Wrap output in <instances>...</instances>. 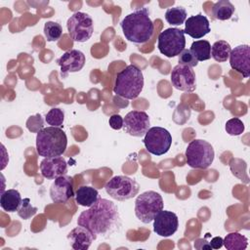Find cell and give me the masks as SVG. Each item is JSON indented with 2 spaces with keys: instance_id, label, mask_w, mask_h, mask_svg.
Wrapping results in <instances>:
<instances>
[{
  "instance_id": "cell-1",
  "label": "cell",
  "mask_w": 250,
  "mask_h": 250,
  "mask_svg": "<svg viewBox=\"0 0 250 250\" xmlns=\"http://www.w3.org/2000/svg\"><path fill=\"white\" fill-rule=\"evenodd\" d=\"M77 225L89 229L96 237L98 234L107 235L119 227L120 214L112 201L100 197L92 206L80 213Z\"/></svg>"
},
{
  "instance_id": "cell-2",
  "label": "cell",
  "mask_w": 250,
  "mask_h": 250,
  "mask_svg": "<svg viewBox=\"0 0 250 250\" xmlns=\"http://www.w3.org/2000/svg\"><path fill=\"white\" fill-rule=\"evenodd\" d=\"M120 26L125 38L136 44L147 42L154 32V24L146 8L138 9L127 15L120 22Z\"/></svg>"
},
{
  "instance_id": "cell-3",
  "label": "cell",
  "mask_w": 250,
  "mask_h": 250,
  "mask_svg": "<svg viewBox=\"0 0 250 250\" xmlns=\"http://www.w3.org/2000/svg\"><path fill=\"white\" fill-rule=\"evenodd\" d=\"M67 137L60 127H45L36 135V151L39 156L55 157L64 153Z\"/></svg>"
},
{
  "instance_id": "cell-4",
  "label": "cell",
  "mask_w": 250,
  "mask_h": 250,
  "mask_svg": "<svg viewBox=\"0 0 250 250\" xmlns=\"http://www.w3.org/2000/svg\"><path fill=\"white\" fill-rule=\"evenodd\" d=\"M144 88V75L135 64L127 65L117 73L113 92L124 99L134 100L139 97Z\"/></svg>"
},
{
  "instance_id": "cell-5",
  "label": "cell",
  "mask_w": 250,
  "mask_h": 250,
  "mask_svg": "<svg viewBox=\"0 0 250 250\" xmlns=\"http://www.w3.org/2000/svg\"><path fill=\"white\" fill-rule=\"evenodd\" d=\"M162 196L154 191L147 190L136 198L135 201V214L136 217L144 224H149L153 221L154 217L163 210Z\"/></svg>"
},
{
  "instance_id": "cell-6",
  "label": "cell",
  "mask_w": 250,
  "mask_h": 250,
  "mask_svg": "<svg viewBox=\"0 0 250 250\" xmlns=\"http://www.w3.org/2000/svg\"><path fill=\"white\" fill-rule=\"evenodd\" d=\"M215 152L212 145L207 141L195 139L186 148V159L189 167L206 169L214 160Z\"/></svg>"
},
{
  "instance_id": "cell-7",
  "label": "cell",
  "mask_w": 250,
  "mask_h": 250,
  "mask_svg": "<svg viewBox=\"0 0 250 250\" xmlns=\"http://www.w3.org/2000/svg\"><path fill=\"white\" fill-rule=\"evenodd\" d=\"M157 47L159 52L167 58L179 56L186 47L184 29L170 27L160 32Z\"/></svg>"
},
{
  "instance_id": "cell-8",
  "label": "cell",
  "mask_w": 250,
  "mask_h": 250,
  "mask_svg": "<svg viewBox=\"0 0 250 250\" xmlns=\"http://www.w3.org/2000/svg\"><path fill=\"white\" fill-rule=\"evenodd\" d=\"M106 193L118 201H125L135 197L139 190V184L127 176H114L104 186Z\"/></svg>"
},
{
  "instance_id": "cell-9",
  "label": "cell",
  "mask_w": 250,
  "mask_h": 250,
  "mask_svg": "<svg viewBox=\"0 0 250 250\" xmlns=\"http://www.w3.org/2000/svg\"><path fill=\"white\" fill-rule=\"evenodd\" d=\"M66 27L70 38L75 42H86L94 32L92 18L83 12H76L67 20Z\"/></svg>"
},
{
  "instance_id": "cell-10",
  "label": "cell",
  "mask_w": 250,
  "mask_h": 250,
  "mask_svg": "<svg viewBox=\"0 0 250 250\" xmlns=\"http://www.w3.org/2000/svg\"><path fill=\"white\" fill-rule=\"evenodd\" d=\"M144 145L149 153L159 156L165 154L170 149L172 136L165 128L151 127L145 135Z\"/></svg>"
},
{
  "instance_id": "cell-11",
  "label": "cell",
  "mask_w": 250,
  "mask_h": 250,
  "mask_svg": "<svg viewBox=\"0 0 250 250\" xmlns=\"http://www.w3.org/2000/svg\"><path fill=\"white\" fill-rule=\"evenodd\" d=\"M123 119L124 132L133 137L145 136L150 126L149 117L145 111L132 110L128 112Z\"/></svg>"
},
{
  "instance_id": "cell-12",
  "label": "cell",
  "mask_w": 250,
  "mask_h": 250,
  "mask_svg": "<svg viewBox=\"0 0 250 250\" xmlns=\"http://www.w3.org/2000/svg\"><path fill=\"white\" fill-rule=\"evenodd\" d=\"M172 85L184 92H193L196 88V78L192 67L184 64H177L171 71Z\"/></svg>"
},
{
  "instance_id": "cell-13",
  "label": "cell",
  "mask_w": 250,
  "mask_h": 250,
  "mask_svg": "<svg viewBox=\"0 0 250 250\" xmlns=\"http://www.w3.org/2000/svg\"><path fill=\"white\" fill-rule=\"evenodd\" d=\"M178 227V216L172 211L161 210L153 219V231L159 236L168 237L173 235Z\"/></svg>"
},
{
  "instance_id": "cell-14",
  "label": "cell",
  "mask_w": 250,
  "mask_h": 250,
  "mask_svg": "<svg viewBox=\"0 0 250 250\" xmlns=\"http://www.w3.org/2000/svg\"><path fill=\"white\" fill-rule=\"evenodd\" d=\"M73 195V179L70 176L63 175L54 180L50 188V196L54 203H65Z\"/></svg>"
},
{
  "instance_id": "cell-15",
  "label": "cell",
  "mask_w": 250,
  "mask_h": 250,
  "mask_svg": "<svg viewBox=\"0 0 250 250\" xmlns=\"http://www.w3.org/2000/svg\"><path fill=\"white\" fill-rule=\"evenodd\" d=\"M229 64L231 68L240 73L244 78L250 76V48L243 44L231 49L229 54Z\"/></svg>"
},
{
  "instance_id": "cell-16",
  "label": "cell",
  "mask_w": 250,
  "mask_h": 250,
  "mask_svg": "<svg viewBox=\"0 0 250 250\" xmlns=\"http://www.w3.org/2000/svg\"><path fill=\"white\" fill-rule=\"evenodd\" d=\"M85 55L79 50H69L65 52L57 62L61 66V74L62 77H66L70 72H77L81 70L85 64Z\"/></svg>"
},
{
  "instance_id": "cell-17",
  "label": "cell",
  "mask_w": 250,
  "mask_h": 250,
  "mask_svg": "<svg viewBox=\"0 0 250 250\" xmlns=\"http://www.w3.org/2000/svg\"><path fill=\"white\" fill-rule=\"evenodd\" d=\"M40 171L44 178L55 180L58 177L66 175L67 163L62 156L44 157L40 163Z\"/></svg>"
},
{
  "instance_id": "cell-18",
  "label": "cell",
  "mask_w": 250,
  "mask_h": 250,
  "mask_svg": "<svg viewBox=\"0 0 250 250\" xmlns=\"http://www.w3.org/2000/svg\"><path fill=\"white\" fill-rule=\"evenodd\" d=\"M210 31L209 21L202 14L191 16L186 20L184 32L194 39H199L208 34Z\"/></svg>"
},
{
  "instance_id": "cell-19",
  "label": "cell",
  "mask_w": 250,
  "mask_h": 250,
  "mask_svg": "<svg viewBox=\"0 0 250 250\" xmlns=\"http://www.w3.org/2000/svg\"><path fill=\"white\" fill-rule=\"evenodd\" d=\"M96 238L97 237L89 229L81 226L74 228L67 234L69 244L74 250H87Z\"/></svg>"
},
{
  "instance_id": "cell-20",
  "label": "cell",
  "mask_w": 250,
  "mask_h": 250,
  "mask_svg": "<svg viewBox=\"0 0 250 250\" xmlns=\"http://www.w3.org/2000/svg\"><path fill=\"white\" fill-rule=\"evenodd\" d=\"M21 193L14 188L7 189L1 193L0 205L4 211L16 212L21 204Z\"/></svg>"
},
{
  "instance_id": "cell-21",
  "label": "cell",
  "mask_w": 250,
  "mask_h": 250,
  "mask_svg": "<svg viewBox=\"0 0 250 250\" xmlns=\"http://www.w3.org/2000/svg\"><path fill=\"white\" fill-rule=\"evenodd\" d=\"M75 201L78 205L84 207L92 206L99 198V192L96 188L89 186H81L75 191Z\"/></svg>"
},
{
  "instance_id": "cell-22",
  "label": "cell",
  "mask_w": 250,
  "mask_h": 250,
  "mask_svg": "<svg viewBox=\"0 0 250 250\" xmlns=\"http://www.w3.org/2000/svg\"><path fill=\"white\" fill-rule=\"evenodd\" d=\"M235 11L234 6L229 0H220L213 5L212 15L216 20H229Z\"/></svg>"
},
{
  "instance_id": "cell-23",
  "label": "cell",
  "mask_w": 250,
  "mask_h": 250,
  "mask_svg": "<svg viewBox=\"0 0 250 250\" xmlns=\"http://www.w3.org/2000/svg\"><path fill=\"white\" fill-rule=\"evenodd\" d=\"M223 245L228 250H244L248 245V239L243 234L234 231L226 235Z\"/></svg>"
},
{
  "instance_id": "cell-24",
  "label": "cell",
  "mask_w": 250,
  "mask_h": 250,
  "mask_svg": "<svg viewBox=\"0 0 250 250\" xmlns=\"http://www.w3.org/2000/svg\"><path fill=\"white\" fill-rule=\"evenodd\" d=\"M189 50L197 62L207 61L211 58V45L207 40H196L192 42Z\"/></svg>"
},
{
  "instance_id": "cell-25",
  "label": "cell",
  "mask_w": 250,
  "mask_h": 250,
  "mask_svg": "<svg viewBox=\"0 0 250 250\" xmlns=\"http://www.w3.org/2000/svg\"><path fill=\"white\" fill-rule=\"evenodd\" d=\"M230 52H231V47L225 40L216 41L211 46V57L216 62H226L229 59Z\"/></svg>"
},
{
  "instance_id": "cell-26",
  "label": "cell",
  "mask_w": 250,
  "mask_h": 250,
  "mask_svg": "<svg viewBox=\"0 0 250 250\" xmlns=\"http://www.w3.org/2000/svg\"><path fill=\"white\" fill-rule=\"evenodd\" d=\"M188 17V13L183 7H173L167 9L165 13V20L172 25L183 24Z\"/></svg>"
},
{
  "instance_id": "cell-27",
  "label": "cell",
  "mask_w": 250,
  "mask_h": 250,
  "mask_svg": "<svg viewBox=\"0 0 250 250\" xmlns=\"http://www.w3.org/2000/svg\"><path fill=\"white\" fill-rule=\"evenodd\" d=\"M62 34V27L56 21H47L44 24V35L49 42L57 41Z\"/></svg>"
},
{
  "instance_id": "cell-28",
  "label": "cell",
  "mask_w": 250,
  "mask_h": 250,
  "mask_svg": "<svg viewBox=\"0 0 250 250\" xmlns=\"http://www.w3.org/2000/svg\"><path fill=\"white\" fill-rule=\"evenodd\" d=\"M63 120H64V112L58 107L51 108L45 116V121L47 122V124L53 127L62 126L63 123Z\"/></svg>"
},
{
  "instance_id": "cell-29",
  "label": "cell",
  "mask_w": 250,
  "mask_h": 250,
  "mask_svg": "<svg viewBox=\"0 0 250 250\" xmlns=\"http://www.w3.org/2000/svg\"><path fill=\"white\" fill-rule=\"evenodd\" d=\"M225 129H226V132L230 136H239L244 132L245 126L239 118L233 117L227 121L225 125Z\"/></svg>"
},
{
  "instance_id": "cell-30",
  "label": "cell",
  "mask_w": 250,
  "mask_h": 250,
  "mask_svg": "<svg viewBox=\"0 0 250 250\" xmlns=\"http://www.w3.org/2000/svg\"><path fill=\"white\" fill-rule=\"evenodd\" d=\"M18 215L23 219V220H27L29 218H31L32 216H34L37 212V208L32 206L30 203V199L29 198H24L21 201V206L18 209Z\"/></svg>"
},
{
  "instance_id": "cell-31",
  "label": "cell",
  "mask_w": 250,
  "mask_h": 250,
  "mask_svg": "<svg viewBox=\"0 0 250 250\" xmlns=\"http://www.w3.org/2000/svg\"><path fill=\"white\" fill-rule=\"evenodd\" d=\"M179 64L188 65L189 67H194L198 64V62L193 57L192 53L188 49H184L179 55Z\"/></svg>"
},
{
  "instance_id": "cell-32",
  "label": "cell",
  "mask_w": 250,
  "mask_h": 250,
  "mask_svg": "<svg viewBox=\"0 0 250 250\" xmlns=\"http://www.w3.org/2000/svg\"><path fill=\"white\" fill-rule=\"evenodd\" d=\"M26 127L30 132L38 133L43 129V119L41 115L38 113L34 116H30L26 121Z\"/></svg>"
},
{
  "instance_id": "cell-33",
  "label": "cell",
  "mask_w": 250,
  "mask_h": 250,
  "mask_svg": "<svg viewBox=\"0 0 250 250\" xmlns=\"http://www.w3.org/2000/svg\"><path fill=\"white\" fill-rule=\"evenodd\" d=\"M123 123H124V119L119 114H112L108 120L109 126L113 130H120L121 128H123Z\"/></svg>"
},
{
  "instance_id": "cell-34",
  "label": "cell",
  "mask_w": 250,
  "mask_h": 250,
  "mask_svg": "<svg viewBox=\"0 0 250 250\" xmlns=\"http://www.w3.org/2000/svg\"><path fill=\"white\" fill-rule=\"evenodd\" d=\"M212 249H220L223 246V238L221 236H215L209 242Z\"/></svg>"
},
{
  "instance_id": "cell-35",
  "label": "cell",
  "mask_w": 250,
  "mask_h": 250,
  "mask_svg": "<svg viewBox=\"0 0 250 250\" xmlns=\"http://www.w3.org/2000/svg\"><path fill=\"white\" fill-rule=\"evenodd\" d=\"M194 247L197 249H212L209 242H207L205 239L203 238H199L197 240H195L194 242Z\"/></svg>"
}]
</instances>
